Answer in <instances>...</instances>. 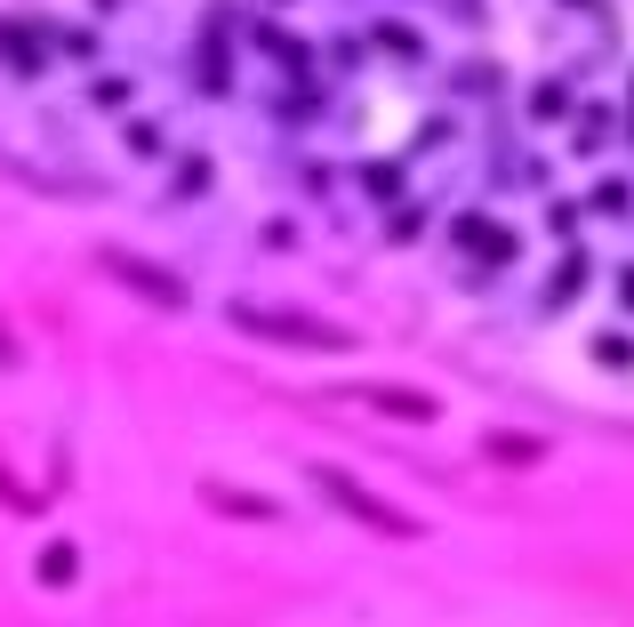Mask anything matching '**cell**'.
I'll list each match as a JSON object with an SVG mask.
<instances>
[{
  "label": "cell",
  "instance_id": "6da1fadb",
  "mask_svg": "<svg viewBox=\"0 0 634 627\" xmlns=\"http://www.w3.org/2000/svg\"><path fill=\"white\" fill-rule=\"evenodd\" d=\"M241 330H265L281 338V347H345V330H330V322H305V314H265V306H233Z\"/></svg>",
  "mask_w": 634,
  "mask_h": 627
},
{
  "label": "cell",
  "instance_id": "7a4b0ae2",
  "mask_svg": "<svg viewBox=\"0 0 634 627\" xmlns=\"http://www.w3.org/2000/svg\"><path fill=\"white\" fill-rule=\"evenodd\" d=\"M321 491H330V499H338V507H354L362 523H378V531H394V539H402V531H418V523H410V515H394V507H378V499H370V491H354V482H345V475H330V467H321Z\"/></svg>",
  "mask_w": 634,
  "mask_h": 627
}]
</instances>
